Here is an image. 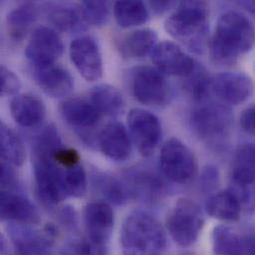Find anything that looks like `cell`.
<instances>
[{
    "mask_svg": "<svg viewBox=\"0 0 255 255\" xmlns=\"http://www.w3.org/2000/svg\"><path fill=\"white\" fill-rule=\"evenodd\" d=\"M255 45V28L252 21L241 12L228 11L218 20L208 49L215 64L232 67Z\"/></svg>",
    "mask_w": 255,
    "mask_h": 255,
    "instance_id": "cell-1",
    "label": "cell"
},
{
    "mask_svg": "<svg viewBox=\"0 0 255 255\" xmlns=\"http://www.w3.org/2000/svg\"><path fill=\"white\" fill-rule=\"evenodd\" d=\"M171 37L190 51L201 55L209 47V6L204 1H184L177 4L165 21Z\"/></svg>",
    "mask_w": 255,
    "mask_h": 255,
    "instance_id": "cell-2",
    "label": "cell"
},
{
    "mask_svg": "<svg viewBox=\"0 0 255 255\" xmlns=\"http://www.w3.org/2000/svg\"><path fill=\"white\" fill-rule=\"evenodd\" d=\"M121 247L124 255H163L167 247L166 229L155 217L134 213L124 223Z\"/></svg>",
    "mask_w": 255,
    "mask_h": 255,
    "instance_id": "cell-3",
    "label": "cell"
},
{
    "mask_svg": "<svg viewBox=\"0 0 255 255\" xmlns=\"http://www.w3.org/2000/svg\"><path fill=\"white\" fill-rule=\"evenodd\" d=\"M191 125L206 144L215 149L222 148L232 131L233 114L228 106L209 99L198 104L193 111Z\"/></svg>",
    "mask_w": 255,
    "mask_h": 255,
    "instance_id": "cell-4",
    "label": "cell"
},
{
    "mask_svg": "<svg viewBox=\"0 0 255 255\" xmlns=\"http://www.w3.org/2000/svg\"><path fill=\"white\" fill-rule=\"evenodd\" d=\"M58 149H32L36 192L40 201L50 207L59 205L68 198L63 169L53 157Z\"/></svg>",
    "mask_w": 255,
    "mask_h": 255,
    "instance_id": "cell-5",
    "label": "cell"
},
{
    "mask_svg": "<svg viewBox=\"0 0 255 255\" xmlns=\"http://www.w3.org/2000/svg\"><path fill=\"white\" fill-rule=\"evenodd\" d=\"M205 217L200 206L188 198L179 199L166 218L165 229L182 248L194 246L204 228Z\"/></svg>",
    "mask_w": 255,
    "mask_h": 255,
    "instance_id": "cell-6",
    "label": "cell"
},
{
    "mask_svg": "<svg viewBox=\"0 0 255 255\" xmlns=\"http://www.w3.org/2000/svg\"><path fill=\"white\" fill-rule=\"evenodd\" d=\"M159 164L162 174L169 181L178 185L190 183L197 171L193 152L178 138H171L163 145Z\"/></svg>",
    "mask_w": 255,
    "mask_h": 255,
    "instance_id": "cell-7",
    "label": "cell"
},
{
    "mask_svg": "<svg viewBox=\"0 0 255 255\" xmlns=\"http://www.w3.org/2000/svg\"><path fill=\"white\" fill-rule=\"evenodd\" d=\"M131 90L134 99L148 107H164L171 97L166 75L156 67L151 66H141L134 69L131 78Z\"/></svg>",
    "mask_w": 255,
    "mask_h": 255,
    "instance_id": "cell-8",
    "label": "cell"
},
{
    "mask_svg": "<svg viewBox=\"0 0 255 255\" xmlns=\"http://www.w3.org/2000/svg\"><path fill=\"white\" fill-rule=\"evenodd\" d=\"M116 222L111 205L104 201L92 202L84 210V226L87 240L97 255H106Z\"/></svg>",
    "mask_w": 255,
    "mask_h": 255,
    "instance_id": "cell-9",
    "label": "cell"
},
{
    "mask_svg": "<svg viewBox=\"0 0 255 255\" xmlns=\"http://www.w3.org/2000/svg\"><path fill=\"white\" fill-rule=\"evenodd\" d=\"M128 124L132 143H134L138 152L144 157L151 156L162 135L159 119L149 111L137 108L129 112Z\"/></svg>",
    "mask_w": 255,
    "mask_h": 255,
    "instance_id": "cell-10",
    "label": "cell"
},
{
    "mask_svg": "<svg viewBox=\"0 0 255 255\" xmlns=\"http://www.w3.org/2000/svg\"><path fill=\"white\" fill-rule=\"evenodd\" d=\"M253 79L243 73H221L212 77L211 96L226 106L247 102L255 93Z\"/></svg>",
    "mask_w": 255,
    "mask_h": 255,
    "instance_id": "cell-11",
    "label": "cell"
},
{
    "mask_svg": "<svg viewBox=\"0 0 255 255\" xmlns=\"http://www.w3.org/2000/svg\"><path fill=\"white\" fill-rule=\"evenodd\" d=\"M62 119L66 124L76 128L80 137L90 146L98 145L97 140L88 132L95 128L102 116L90 101L74 98L62 103L60 107Z\"/></svg>",
    "mask_w": 255,
    "mask_h": 255,
    "instance_id": "cell-12",
    "label": "cell"
},
{
    "mask_svg": "<svg viewBox=\"0 0 255 255\" xmlns=\"http://www.w3.org/2000/svg\"><path fill=\"white\" fill-rule=\"evenodd\" d=\"M70 57L76 69L88 82H97L104 74L103 59L97 42L90 36H80L70 45Z\"/></svg>",
    "mask_w": 255,
    "mask_h": 255,
    "instance_id": "cell-13",
    "label": "cell"
},
{
    "mask_svg": "<svg viewBox=\"0 0 255 255\" xmlns=\"http://www.w3.org/2000/svg\"><path fill=\"white\" fill-rule=\"evenodd\" d=\"M64 45L57 32L49 27H37L30 36L25 54L34 66L55 64L62 56Z\"/></svg>",
    "mask_w": 255,
    "mask_h": 255,
    "instance_id": "cell-14",
    "label": "cell"
},
{
    "mask_svg": "<svg viewBox=\"0 0 255 255\" xmlns=\"http://www.w3.org/2000/svg\"><path fill=\"white\" fill-rule=\"evenodd\" d=\"M155 67L164 75L186 77L195 68L197 61L188 55L175 42L163 41L156 45L152 52Z\"/></svg>",
    "mask_w": 255,
    "mask_h": 255,
    "instance_id": "cell-15",
    "label": "cell"
},
{
    "mask_svg": "<svg viewBox=\"0 0 255 255\" xmlns=\"http://www.w3.org/2000/svg\"><path fill=\"white\" fill-rule=\"evenodd\" d=\"M8 233L15 255H51L53 233L40 232L34 226L9 224Z\"/></svg>",
    "mask_w": 255,
    "mask_h": 255,
    "instance_id": "cell-16",
    "label": "cell"
},
{
    "mask_svg": "<svg viewBox=\"0 0 255 255\" xmlns=\"http://www.w3.org/2000/svg\"><path fill=\"white\" fill-rule=\"evenodd\" d=\"M212 247L215 255H255V235L219 225L212 234Z\"/></svg>",
    "mask_w": 255,
    "mask_h": 255,
    "instance_id": "cell-17",
    "label": "cell"
},
{
    "mask_svg": "<svg viewBox=\"0 0 255 255\" xmlns=\"http://www.w3.org/2000/svg\"><path fill=\"white\" fill-rule=\"evenodd\" d=\"M0 217L3 222L36 226L41 219L35 206L18 191H1Z\"/></svg>",
    "mask_w": 255,
    "mask_h": 255,
    "instance_id": "cell-18",
    "label": "cell"
},
{
    "mask_svg": "<svg viewBox=\"0 0 255 255\" xmlns=\"http://www.w3.org/2000/svg\"><path fill=\"white\" fill-rule=\"evenodd\" d=\"M33 77L37 86L52 98L66 97L74 89L71 74L60 65L34 66Z\"/></svg>",
    "mask_w": 255,
    "mask_h": 255,
    "instance_id": "cell-19",
    "label": "cell"
},
{
    "mask_svg": "<svg viewBox=\"0 0 255 255\" xmlns=\"http://www.w3.org/2000/svg\"><path fill=\"white\" fill-rule=\"evenodd\" d=\"M98 147L109 159L124 161L132 151V140L127 128L118 122L107 125L99 133Z\"/></svg>",
    "mask_w": 255,
    "mask_h": 255,
    "instance_id": "cell-20",
    "label": "cell"
},
{
    "mask_svg": "<svg viewBox=\"0 0 255 255\" xmlns=\"http://www.w3.org/2000/svg\"><path fill=\"white\" fill-rule=\"evenodd\" d=\"M128 194L139 201L153 204L165 194V185L158 175L148 170H134L128 175Z\"/></svg>",
    "mask_w": 255,
    "mask_h": 255,
    "instance_id": "cell-21",
    "label": "cell"
},
{
    "mask_svg": "<svg viewBox=\"0 0 255 255\" xmlns=\"http://www.w3.org/2000/svg\"><path fill=\"white\" fill-rule=\"evenodd\" d=\"M11 117L22 128H34L40 125L46 116L42 100L31 94L16 95L10 102Z\"/></svg>",
    "mask_w": 255,
    "mask_h": 255,
    "instance_id": "cell-22",
    "label": "cell"
},
{
    "mask_svg": "<svg viewBox=\"0 0 255 255\" xmlns=\"http://www.w3.org/2000/svg\"><path fill=\"white\" fill-rule=\"evenodd\" d=\"M206 211L216 220L233 223L240 220L243 208L237 196L229 189L210 196L206 203Z\"/></svg>",
    "mask_w": 255,
    "mask_h": 255,
    "instance_id": "cell-23",
    "label": "cell"
},
{
    "mask_svg": "<svg viewBox=\"0 0 255 255\" xmlns=\"http://www.w3.org/2000/svg\"><path fill=\"white\" fill-rule=\"evenodd\" d=\"M157 33L149 28L138 29L120 43V53L126 59H141L152 53L157 45Z\"/></svg>",
    "mask_w": 255,
    "mask_h": 255,
    "instance_id": "cell-24",
    "label": "cell"
},
{
    "mask_svg": "<svg viewBox=\"0 0 255 255\" xmlns=\"http://www.w3.org/2000/svg\"><path fill=\"white\" fill-rule=\"evenodd\" d=\"M48 18L55 28L66 33L83 31L88 25L80 5H54L49 11Z\"/></svg>",
    "mask_w": 255,
    "mask_h": 255,
    "instance_id": "cell-25",
    "label": "cell"
},
{
    "mask_svg": "<svg viewBox=\"0 0 255 255\" xmlns=\"http://www.w3.org/2000/svg\"><path fill=\"white\" fill-rule=\"evenodd\" d=\"M90 102L102 117H117L125 110V100L122 93L110 85L95 87L91 92Z\"/></svg>",
    "mask_w": 255,
    "mask_h": 255,
    "instance_id": "cell-26",
    "label": "cell"
},
{
    "mask_svg": "<svg viewBox=\"0 0 255 255\" xmlns=\"http://www.w3.org/2000/svg\"><path fill=\"white\" fill-rule=\"evenodd\" d=\"M255 181V145L242 143L238 146L231 172V185Z\"/></svg>",
    "mask_w": 255,
    "mask_h": 255,
    "instance_id": "cell-27",
    "label": "cell"
},
{
    "mask_svg": "<svg viewBox=\"0 0 255 255\" xmlns=\"http://www.w3.org/2000/svg\"><path fill=\"white\" fill-rule=\"evenodd\" d=\"M38 16V7L31 2L23 3L11 10L7 16V26L11 38L16 41L23 39L37 21Z\"/></svg>",
    "mask_w": 255,
    "mask_h": 255,
    "instance_id": "cell-28",
    "label": "cell"
},
{
    "mask_svg": "<svg viewBox=\"0 0 255 255\" xmlns=\"http://www.w3.org/2000/svg\"><path fill=\"white\" fill-rule=\"evenodd\" d=\"M1 162L13 168L20 167L26 159L25 147L20 137L4 123L0 124Z\"/></svg>",
    "mask_w": 255,
    "mask_h": 255,
    "instance_id": "cell-29",
    "label": "cell"
},
{
    "mask_svg": "<svg viewBox=\"0 0 255 255\" xmlns=\"http://www.w3.org/2000/svg\"><path fill=\"white\" fill-rule=\"evenodd\" d=\"M114 13L118 24L123 28L143 25L149 19V9L142 1H118Z\"/></svg>",
    "mask_w": 255,
    "mask_h": 255,
    "instance_id": "cell-30",
    "label": "cell"
},
{
    "mask_svg": "<svg viewBox=\"0 0 255 255\" xmlns=\"http://www.w3.org/2000/svg\"><path fill=\"white\" fill-rule=\"evenodd\" d=\"M183 79V87L195 103L201 104L210 99L212 77L201 64L197 62L194 70Z\"/></svg>",
    "mask_w": 255,
    "mask_h": 255,
    "instance_id": "cell-31",
    "label": "cell"
},
{
    "mask_svg": "<svg viewBox=\"0 0 255 255\" xmlns=\"http://www.w3.org/2000/svg\"><path fill=\"white\" fill-rule=\"evenodd\" d=\"M62 169L64 185L68 197H84L87 193L88 181L82 162L69 167H62Z\"/></svg>",
    "mask_w": 255,
    "mask_h": 255,
    "instance_id": "cell-32",
    "label": "cell"
},
{
    "mask_svg": "<svg viewBox=\"0 0 255 255\" xmlns=\"http://www.w3.org/2000/svg\"><path fill=\"white\" fill-rule=\"evenodd\" d=\"M96 185L99 187L101 194L112 203L122 205L129 197L126 185L115 178L102 176L98 178Z\"/></svg>",
    "mask_w": 255,
    "mask_h": 255,
    "instance_id": "cell-33",
    "label": "cell"
},
{
    "mask_svg": "<svg viewBox=\"0 0 255 255\" xmlns=\"http://www.w3.org/2000/svg\"><path fill=\"white\" fill-rule=\"evenodd\" d=\"M88 24L105 25L110 17V4L107 1H83L80 3Z\"/></svg>",
    "mask_w": 255,
    "mask_h": 255,
    "instance_id": "cell-34",
    "label": "cell"
},
{
    "mask_svg": "<svg viewBox=\"0 0 255 255\" xmlns=\"http://www.w3.org/2000/svg\"><path fill=\"white\" fill-rule=\"evenodd\" d=\"M230 190L237 196L239 199L243 211L249 213L255 212V181L239 184V185H231Z\"/></svg>",
    "mask_w": 255,
    "mask_h": 255,
    "instance_id": "cell-35",
    "label": "cell"
},
{
    "mask_svg": "<svg viewBox=\"0 0 255 255\" xmlns=\"http://www.w3.org/2000/svg\"><path fill=\"white\" fill-rule=\"evenodd\" d=\"M21 88V81L19 77L6 68L5 66L0 67V95L1 97L14 96L19 92Z\"/></svg>",
    "mask_w": 255,
    "mask_h": 255,
    "instance_id": "cell-36",
    "label": "cell"
},
{
    "mask_svg": "<svg viewBox=\"0 0 255 255\" xmlns=\"http://www.w3.org/2000/svg\"><path fill=\"white\" fill-rule=\"evenodd\" d=\"M220 184V172L217 166L207 165L201 174V188L204 193L215 192Z\"/></svg>",
    "mask_w": 255,
    "mask_h": 255,
    "instance_id": "cell-37",
    "label": "cell"
},
{
    "mask_svg": "<svg viewBox=\"0 0 255 255\" xmlns=\"http://www.w3.org/2000/svg\"><path fill=\"white\" fill-rule=\"evenodd\" d=\"M57 255H97V254L90 242L85 239L70 243Z\"/></svg>",
    "mask_w": 255,
    "mask_h": 255,
    "instance_id": "cell-38",
    "label": "cell"
},
{
    "mask_svg": "<svg viewBox=\"0 0 255 255\" xmlns=\"http://www.w3.org/2000/svg\"><path fill=\"white\" fill-rule=\"evenodd\" d=\"M240 126L246 133L255 135V105L247 108L242 113L240 118Z\"/></svg>",
    "mask_w": 255,
    "mask_h": 255,
    "instance_id": "cell-39",
    "label": "cell"
},
{
    "mask_svg": "<svg viewBox=\"0 0 255 255\" xmlns=\"http://www.w3.org/2000/svg\"><path fill=\"white\" fill-rule=\"evenodd\" d=\"M177 3L174 1H150L148 3L149 9L155 15H162L169 10L176 8Z\"/></svg>",
    "mask_w": 255,
    "mask_h": 255,
    "instance_id": "cell-40",
    "label": "cell"
},
{
    "mask_svg": "<svg viewBox=\"0 0 255 255\" xmlns=\"http://www.w3.org/2000/svg\"><path fill=\"white\" fill-rule=\"evenodd\" d=\"M240 6L244 7L245 9H247L250 12L255 13V1H244V2H240Z\"/></svg>",
    "mask_w": 255,
    "mask_h": 255,
    "instance_id": "cell-41",
    "label": "cell"
}]
</instances>
